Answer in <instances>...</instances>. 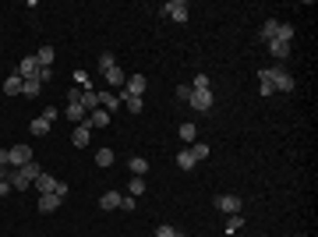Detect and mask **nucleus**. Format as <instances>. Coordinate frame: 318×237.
I'll list each match as a JSON object with an SVG mask.
<instances>
[{
    "mask_svg": "<svg viewBox=\"0 0 318 237\" xmlns=\"http://www.w3.org/2000/svg\"><path fill=\"white\" fill-rule=\"evenodd\" d=\"M7 191H14V188H11V181H7V177H0V195H7Z\"/></svg>",
    "mask_w": 318,
    "mask_h": 237,
    "instance_id": "nucleus-38",
    "label": "nucleus"
},
{
    "mask_svg": "<svg viewBox=\"0 0 318 237\" xmlns=\"http://www.w3.org/2000/svg\"><path fill=\"white\" fill-rule=\"evenodd\" d=\"M177 99L187 103V99H191V85H177Z\"/></svg>",
    "mask_w": 318,
    "mask_h": 237,
    "instance_id": "nucleus-32",
    "label": "nucleus"
},
{
    "mask_svg": "<svg viewBox=\"0 0 318 237\" xmlns=\"http://www.w3.org/2000/svg\"><path fill=\"white\" fill-rule=\"evenodd\" d=\"M25 163H32V149L28 145H14L11 149V166H25Z\"/></svg>",
    "mask_w": 318,
    "mask_h": 237,
    "instance_id": "nucleus-9",
    "label": "nucleus"
},
{
    "mask_svg": "<svg viewBox=\"0 0 318 237\" xmlns=\"http://www.w3.org/2000/svg\"><path fill=\"white\" fill-rule=\"evenodd\" d=\"M173 237H187V234H173Z\"/></svg>",
    "mask_w": 318,
    "mask_h": 237,
    "instance_id": "nucleus-39",
    "label": "nucleus"
},
{
    "mask_svg": "<svg viewBox=\"0 0 318 237\" xmlns=\"http://www.w3.org/2000/svg\"><path fill=\"white\" fill-rule=\"evenodd\" d=\"M0 166H11V149H0Z\"/></svg>",
    "mask_w": 318,
    "mask_h": 237,
    "instance_id": "nucleus-37",
    "label": "nucleus"
},
{
    "mask_svg": "<svg viewBox=\"0 0 318 237\" xmlns=\"http://www.w3.org/2000/svg\"><path fill=\"white\" fill-rule=\"evenodd\" d=\"M64 117H68V121H75V124H85V121H88V113H85V106H81V103H68V106H64Z\"/></svg>",
    "mask_w": 318,
    "mask_h": 237,
    "instance_id": "nucleus-8",
    "label": "nucleus"
},
{
    "mask_svg": "<svg viewBox=\"0 0 318 237\" xmlns=\"http://www.w3.org/2000/svg\"><path fill=\"white\" fill-rule=\"evenodd\" d=\"M128 166H131L135 177H145V173H149V159H145V156H131V159H128Z\"/></svg>",
    "mask_w": 318,
    "mask_h": 237,
    "instance_id": "nucleus-12",
    "label": "nucleus"
},
{
    "mask_svg": "<svg viewBox=\"0 0 318 237\" xmlns=\"http://www.w3.org/2000/svg\"><path fill=\"white\" fill-rule=\"evenodd\" d=\"M195 163H198V159L191 156V149H184V153H177V166H180V170H195Z\"/></svg>",
    "mask_w": 318,
    "mask_h": 237,
    "instance_id": "nucleus-22",
    "label": "nucleus"
},
{
    "mask_svg": "<svg viewBox=\"0 0 318 237\" xmlns=\"http://www.w3.org/2000/svg\"><path fill=\"white\" fill-rule=\"evenodd\" d=\"M99 106H103L106 113H113V110L120 106V92H99Z\"/></svg>",
    "mask_w": 318,
    "mask_h": 237,
    "instance_id": "nucleus-10",
    "label": "nucleus"
},
{
    "mask_svg": "<svg viewBox=\"0 0 318 237\" xmlns=\"http://www.w3.org/2000/svg\"><path fill=\"white\" fill-rule=\"evenodd\" d=\"M39 92H43V81L39 78H21V96L32 99V96H39Z\"/></svg>",
    "mask_w": 318,
    "mask_h": 237,
    "instance_id": "nucleus-13",
    "label": "nucleus"
},
{
    "mask_svg": "<svg viewBox=\"0 0 318 237\" xmlns=\"http://www.w3.org/2000/svg\"><path fill=\"white\" fill-rule=\"evenodd\" d=\"M120 103H124L131 113H142V96H128V92H120Z\"/></svg>",
    "mask_w": 318,
    "mask_h": 237,
    "instance_id": "nucleus-20",
    "label": "nucleus"
},
{
    "mask_svg": "<svg viewBox=\"0 0 318 237\" xmlns=\"http://www.w3.org/2000/svg\"><path fill=\"white\" fill-rule=\"evenodd\" d=\"M96 163H99V166H113V149H99V153H96Z\"/></svg>",
    "mask_w": 318,
    "mask_h": 237,
    "instance_id": "nucleus-26",
    "label": "nucleus"
},
{
    "mask_svg": "<svg viewBox=\"0 0 318 237\" xmlns=\"http://www.w3.org/2000/svg\"><path fill=\"white\" fill-rule=\"evenodd\" d=\"M276 32H279V21H276V18H269V21L262 25V39H265V43H272V39H276Z\"/></svg>",
    "mask_w": 318,
    "mask_h": 237,
    "instance_id": "nucleus-18",
    "label": "nucleus"
},
{
    "mask_svg": "<svg viewBox=\"0 0 318 237\" xmlns=\"http://www.w3.org/2000/svg\"><path fill=\"white\" fill-rule=\"evenodd\" d=\"M269 81H272V88L276 92H294V75L290 71H283V68H269Z\"/></svg>",
    "mask_w": 318,
    "mask_h": 237,
    "instance_id": "nucleus-1",
    "label": "nucleus"
},
{
    "mask_svg": "<svg viewBox=\"0 0 318 237\" xmlns=\"http://www.w3.org/2000/svg\"><path fill=\"white\" fill-rule=\"evenodd\" d=\"M60 202L64 198H57V195H39V213H53V209H60Z\"/></svg>",
    "mask_w": 318,
    "mask_h": 237,
    "instance_id": "nucleus-17",
    "label": "nucleus"
},
{
    "mask_svg": "<svg viewBox=\"0 0 318 237\" xmlns=\"http://www.w3.org/2000/svg\"><path fill=\"white\" fill-rule=\"evenodd\" d=\"M198 113H209L212 110V103H216V96H212V88H202V92H191V99H187Z\"/></svg>",
    "mask_w": 318,
    "mask_h": 237,
    "instance_id": "nucleus-2",
    "label": "nucleus"
},
{
    "mask_svg": "<svg viewBox=\"0 0 318 237\" xmlns=\"http://www.w3.org/2000/svg\"><path fill=\"white\" fill-rule=\"evenodd\" d=\"M202 88H209V75H198L195 85H191V92H202Z\"/></svg>",
    "mask_w": 318,
    "mask_h": 237,
    "instance_id": "nucleus-31",
    "label": "nucleus"
},
{
    "mask_svg": "<svg viewBox=\"0 0 318 237\" xmlns=\"http://www.w3.org/2000/svg\"><path fill=\"white\" fill-rule=\"evenodd\" d=\"M4 92L7 96H21V75H11V78L4 81Z\"/></svg>",
    "mask_w": 318,
    "mask_h": 237,
    "instance_id": "nucleus-21",
    "label": "nucleus"
},
{
    "mask_svg": "<svg viewBox=\"0 0 318 237\" xmlns=\"http://www.w3.org/2000/svg\"><path fill=\"white\" fill-rule=\"evenodd\" d=\"M195 135H198L195 124H180V138H184V142H195Z\"/></svg>",
    "mask_w": 318,
    "mask_h": 237,
    "instance_id": "nucleus-30",
    "label": "nucleus"
},
{
    "mask_svg": "<svg viewBox=\"0 0 318 237\" xmlns=\"http://www.w3.org/2000/svg\"><path fill=\"white\" fill-rule=\"evenodd\" d=\"M36 78H39V81H43V85H46V81L53 78V68H39V75H36Z\"/></svg>",
    "mask_w": 318,
    "mask_h": 237,
    "instance_id": "nucleus-33",
    "label": "nucleus"
},
{
    "mask_svg": "<svg viewBox=\"0 0 318 237\" xmlns=\"http://www.w3.org/2000/svg\"><path fill=\"white\" fill-rule=\"evenodd\" d=\"M240 227H244V216H240V213H234V216L227 220V230H230V234H237Z\"/></svg>",
    "mask_w": 318,
    "mask_h": 237,
    "instance_id": "nucleus-29",
    "label": "nucleus"
},
{
    "mask_svg": "<svg viewBox=\"0 0 318 237\" xmlns=\"http://www.w3.org/2000/svg\"><path fill=\"white\" fill-rule=\"evenodd\" d=\"M269 50H272V57H276V61H287V57H290V43H283V39H272V43H269Z\"/></svg>",
    "mask_w": 318,
    "mask_h": 237,
    "instance_id": "nucleus-14",
    "label": "nucleus"
},
{
    "mask_svg": "<svg viewBox=\"0 0 318 237\" xmlns=\"http://www.w3.org/2000/svg\"><path fill=\"white\" fill-rule=\"evenodd\" d=\"M216 209H223L227 216H234V213H240V198L237 195H216Z\"/></svg>",
    "mask_w": 318,
    "mask_h": 237,
    "instance_id": "nucleus-4",
    "label": "nucleus"
},
{
    "mask_svg": "<svg viewBox=\"0 0 318 237\" xmlns=\"http://www.w3.org/2000/svg\"><path fill=\"white\" fill-rule=\"evenodd\" d=\"M120 198H124V195H120V191H106V195H103V198H99V205H103V209H110V213H113V209H120Z\"/></svg>",
    "mask_w": 318,
    "mask_h": 237,
    "instance_id": "nucleus-16",
    "label": "nucleus"
},
{
    "mask_svg": "<svg viewBox=\"0 0 318 237\" xmlns=\"http://www.w3.org/2000/svg\"><path fill=\"white\" fill-rule=\"evenodd\" d=\"M128 195H131V198H138V195H145V181H142V177H135V181L128 184Z\"/></svg>",
    "mask_w": 318,
    "mask_h": 237,
    "instance_id": "nucleus-25",
    "label": "nucleus"
},
{
    "mask_svg": "<svg viewBox=\"0 0 318 237\" xmlns=\"http://www.w3.org/2000/svg\"><path fill=\"white\" fill-rule=\"evenodd\" d=\"M68 191H71V188H68L64 181H57V191H53V195H57V198H68Z\"/></svg>",
    "mask_w": 318,
    "mask_h": 237,
    "instance_id": "nucleus-34",
    "label": "nucleus"
},
{
    "mask_svg": "<svg viewBox=\"0 0 318 237\" xmlns=\"http://www.w3.org/2000/svg\"><path fill=\"white\" fill-rule=\"evenodd\" d=\"M187 11H191V7H187L184 0H170V4L163 7V14L173 18V21H187Z\"/></svg>",
    "mask_w": 318,
    "mask_h": 237,
    "instance_id": "nucleus-3",
    "label": "nucleus"
},
{
    "mask_svg": "<svg viewBox=\"0 0 318 237\" xmlns=\"http://www.w3.org/2000/svg\"><path fill=\"white\" fill-rule=\"evenodd\" d=\"M177 234V230H173V227H166V223H163V227H156V237H173Z\"/></svg>",
    "mask_w": 318,
    "mask_h": 237,
    "instance_id": "nucleus-35",
    "label": "nucleus"
},
{
    "mask_svg": "<svg viewBox=\"0 0 318 237\" xmlns=\"http://www.w3.org/2000/svg\"><path fill=\"white\" fill-rule=\"evenodd\" d=\"M145 88H149L145 75H131V78L124 81V92H128V96H145Z\"/></svg>",
    "mask_w": 318,
    "mask_h": 237,
    "instance_id": "nucleus-5",
    "label": "nucleus"
},
{
    "mask_svg": "<svg viewBox=\"0 0 318 237\" xmlns=\"http://www.w3.org/2000/svg\"><path fill=\"white\" fill-rule=\"evenodd\" d=\"M85 124H92V128H106V124H110V113L99 106V110H92V113H88V121H85Z\"/></svg>",
    "mask_w": 318,
    "mask_h": 237,
    "instance_id": "nucleus-15",
    "label": "nucleus"
},
{
    "mask_svg": "<svg viewBox=\"0 0 318 237\" xmlns=\"http://www.w3.org/2000/svg\"><path fill=\"white\" fill-rule=\"evenodd\" d=\"M36 61H39V68H50L53 64V46H39L36 50Z\"/></svg>",
    "mask_w": 318,
    "mask_h": 237,
    "instance_id": "nucleus-19",
    "label": "nucleus"
},
{
    "mask_svg": "<svg viewBox=\"0 0 318 237\" xmlns=\"http://www.w3.org/2000/svg\"><path fill=\"white\" fill-rule=\"evenodd\" d=\"M28 128H32V135H39V138H43V135H50V121H46V117H36Z\"/></svg>",
    "mask_w": 318,
    "mask_h": 237,
    "instance_id": "nucleus-23",
    "label": "nucleus"
},
{
    "mask_svg": "<svg viewBox=\"0 0 318 237\" xmlns=\"http://www.w3.org/2000/svg\"><path fill=\"white\" fill-rule=\"evenodd\" d=\"M103 75H106V81H110V85H124V81H128V75H124L120 68H110V71H103Z\"/></svg>",
    "mask_w": 318,
    "mask_h": 237,
    "instance_id": "nucleus-24",
    "label": "nucleus"
},
{
    "mask_svg": "<svg viewBox=\"0 0 318 237\" xmlns=\"http://www.w3.org/2000/svg\"><path fill=\"white\" fill-rule=\"evenodd\" d=\"M71 142H75L78 149H85V145L92 142V128H88V124H75V131H71Z\"/></svg>",
    "mask_w": 318,
    "mask_h": 237,
    "instance_id": "nucleus-7",
    "label": "nucleus"
},
{
    "mask_svg": "<svg viewBox=\"0 0 318 237\" xmlns=\"http://www.w3.org/2000/svg\"><path fill=\"white\" fill-rule=\"evenodd\" d=\"M120 209H128V213H131V209H135V198H131V195H124V198H120Z\"/></svg>",
    "mask_w": 318,
    "mask_h": 237,
    "instance_id": "nucleus-36",
    "label": "nucleus"
},
{
    "mask_svg": "<svg viewBox=\"0 0 318 237\" xmlns=\"http://www.w3.org/2000/svg\"><path fill=\"white\" fill-rule=\"evenodd\" d=\"M18 75H21V78H36V75H39V61H36V53L21 57V64H18Z\"/></svg>",
    "mask_w": 318,
    "mask_h": 237,
    "instance_id": "nucleus-6",
    "label": "nucleus"
},
{
    "mask_svg": "<svg viewBox=\"0 0 318 237\" xmlns=\"http://www.w3.org/2000/svg\"><path fill=\"white\" fill-rule=\"evenodd\" d=\"M36 188H39V195H53V191H57V177L39 173V177H36Z\"/></svg>",
    "mask_w": 318,
    "mask_h": 237,
    "instance_id": "nucleus-11",
    "label": "nucleus"
},
{
    "mask_svg": "<svg viewBox=\"0 0 318 237\" xmlns=\"http://www.w3.org/2000/svg\"><path fill=\"white\" fill-rule=\"evenodd\" d=\"M191 156L198 159V163H202V159H209V145H205V142H198V145H191Z\"/></svg>",
    "mask_w": 318,
    "mask_h": 237,
    "instance_id": "nucleus-28",
    "label": "nucleus"
},
{
    "mask_svg": "<svg viewBox=\"0 0 318 237\" xmlns=\"http://www.w3.org/2000/svg\"><path fill=\"white\" fill-rule=\"evenodd\" d=\"M276 39H283V43H290V39H294V25H287V21H279V32H276Z\"/></svg>",
    "mask_w": 318,
    "mask_h": 237,
    "instance_id": "nucleus-27",
    "label": "nucleus"
}]
</instances>
